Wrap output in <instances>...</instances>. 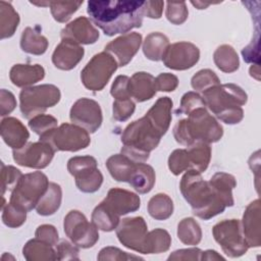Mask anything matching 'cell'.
Returning a JSON list of instances; mask_svg holds the SVG:
<instances>
[{
    "label": "cell",
    "mask_w": 261,
    "mask_h": 261,
    "mask_svg": "<svg viewBox=\"0 0 261 261\" xmlns=\"http://www.w3.org/2000/svg\"><path fill=\"white\" fill-rule=\"evenodd\" d=\"M145 1H100L88 2L87 12L93 22L106 36L124 35L143 23Z\"/></svg>",
    "instance_id": "6da1fadb"
},
{
    "label": "cell",
    "mask_w": 261,
    "mask_h": 261,
    "mask_svg": "<svg viewBox=\"0 0 261 261\" xmlns=\"http://www.w3.org/2000/svg\"><path fill=\"white\" fill-rule=\"evenodd\" d=\"M35 237L52 246L57 245L58 242V231L55 226L51 224H42L38 226L35 232Z\"/></svg>",
    "instance_id": "db71d44e"
},
{
    "label": "cell",
    "mask_w": 261,
    "mask_h": 261,
    "mask_svg": "<svg viewBox=\"0 0 261 261\" xmlns=\"http://www.w3.org/2000/svg\"><path fill=\"white\" fill-rule=\"evenodd\" d=\"M224 258L214 250H207L202 252L200 260H223Z\"/></svg>",
    "instance_id": "680465c9"
},
{
    "label": "cell",
    "mask_w": 261,
    "mask_h": 261,
    "mask_svg": "<svg viewBox=\"0 0 261 261\" xmlns=\"http://www.w3.org/2000/svg\"><path fill=\"white\" fill-rule=\"evenodd\" d=\"M148 226L141 216L126 217L119 221L116 227V237L127 249L146 254Z\"/></svg>",
    "instance_id": "4fadbf2b"
},
{
    "label": "cell",
    "mask_w": 261,
    "mask_h": 261,
    "mask_svg": "<svg viewBox=\"0 0 261 261\" xmlns=\"http://www.w3.org/2000/svg\"><path fill=\"white\" fill-rule=\"evenodd\" d=\"M155 171L153 167L144 162L137 163L130 175L128 184L139 194L149 193L155 185Z\"/></svg>",
    "instance_id": "484cf974"
},
{
    "label": "cell",
    "mask_w": 261,
    "mask_h": 261,
    "mask_svg": "<svg viewBox=\"0 0 261 261\" xmlns=\"http://www.w3.org/2000/svg\"><path fill=\"white\" fill-rule=\"evenodd\" d=\"M57 124V119L49 114H39L29 120L30 128L40 137L56 128Z\"/></svg>",
    "instance_id": "7bdbcfd3"
},
{
    "label": "cell",
    "mask_w": 261,
    "mask_h": 261,
    "mask_svg": "<svg viewBox=\"0 0 261 261\" xmlns=\"http://www.w3.org/2000/svg\"><path fill=\"white\" fill-rule=\"evenodd\" d=\"M19 23V15L13 6L6 1H0V38L1 40L14 35Z\"/></svg>",
    "instance_id": "836d02e7"
},
{
    "label": "cell",
    "mask_w": 261,
    "mask_h": 261,
    "mask_svg": "<svg viewBox=\"0 0 261 261\" xmlns=\"http://www.w3.org/2000/svg\"><path fill=\"white\" fill-rule=\"evenodd\" d=\"M2 211V221L8 227L16 228L25 222L27 210L11 202L4 205Z\"/></svg>",
    "instance_id": "60d3db41"
},
{
    "label": "cell",
    "mask_w": 261,
    "mask_h": 261,
    "mask_svg": "<svg viewBox=\"0 0 261 261\" xmlns=\"http://www.w3.org/2000/svg\"><path fill=\"white\" fill-rule=\"evenodd\" d=\"M70 120L85 128L88 133H95L102 124V110L98 102L89 98H81L74 102L69 112Z\"/></svg>",
    "instance_id": "9a60e30c"
},
{
    "label": "cell",
    "mask_w": 261,
    "mask_h": 261,
    "mask_svg": "<svg viewBox=\"0 0 261 261\" xmlns=\"http://www.w3.org/2000/svg\"><path fill=\"white\" fill-rule=\"evenodd\" d=\"M62 199L61 187L56 182H49L48 189L39 200L36 210L38 214L49 216L54 214L60 207Z\"/></svg>",
    "instance_id": "f546056e"
},
{
    "label": "cell",
    "mask_w": 261,
    "mask_h": 261,
    "mask_svg": "<svg viewBox=\"0 0 261 261\" xmlns=\"http://www.w3.org/2000/svg\"><path fill=\"white\" fill-rule=\"evenodd\" d=\"M200 58L199 48L190 42H177L169 45L162 57L166 67L174 70H186L193 67Z\"/></svg>",
    "instance_id": "2e32d148"
},
{
    "label": "cell",
    "mask_w": 261,
    "mask_h": 261,
    "mask_svg": "<svg viewBox=\"0 0 261 261\" xmlns=\"http://www.w3.org/2000/svg\"><path fill=\"white\" fill-rule=\"evenodd\" d=\"M223 135L221 124L206 109L201 107L180 119L173 127V136L177 143L191 146L197 142L207 144L218 142Z\"/></svg>",
    "instance_id": "277c9868"
},
{
    "label": "cell",
    "mask_w": 261,
    "mask_h": 261,
    "mask_svg": "<svg viewBox=\"0 0 261 261\" xmlns=\"http://www.w3.org/2000/svg\"><path fill=\"white\" fill-rule=\"evenodd\" d=\"M56 255L57 260H79V248L73 243L68 241H61L56 245Z\"/></svg>",
    "instance_id": "816d5d0a"
},
{
    "label": "cell",
    "mask_w": 261,
    "mask_h": 261,
    "mask_svg": "<svg viewBox=\"0 0 261 261\" xmlns=\"http://www.w3.org/2000/svg\"><path fill=\"white\" fill-rule=\"evenodd\" d=\"M40 141L49 144L55 152H75L87 148L91 143L89 133L73 123H62L50 133L40 137Z\"/></svg>",
    "instance_id": "ba28073f"
},
{
    "label": "cell",
    "mask_w": 261,
    "mask_h": 261,
    "mask_svg": "<svg viewBox=\"0 0 261 261\" xmlns=\"http://www.w3.org/2000/svg\"><path fill=\"white\" fill-rule=\"evenodd\" d=\"M48 186V177L41 171L22 174L15 188L11 191L9 202L27 211H31L36 208Z\"/></svg>",
    "instance_id": "52a82bcc"
},
{
    "label": "cell",
    "mask_w": 261,
    "mask_h": 261,
    "mask_svg": "<svg viewBox=\"0 0 261 261\" xmlns=\"http://www.w3.org/2000/svg\"><path fill=\"white\" fill-rule=\"evenodd\" d=\"M148 212L156 220H165L173 213V202L166 194L159 193L149 200Z\"/></svg>",
    "instance_id": "d590c367"
},
{
    "label": "cell",
    "mask_w": 261,
    "mask_h": 261,
    "mask_svg": "<svg viewBox=\"0 0 261 261\" xmlns=\"http://www.w3.org/2000/svg\"><path fill=\"white\" fill-rule=\"evenodd\" d=\"M165 15L168 21L173 24H181L184 23L189 15V11L187 8L186 2H174L168 1L166 2V10Z\"/></svg>",
    "instance_id": "bcb514c9"
},
{
    "label": "cell",
    "mask_w": 261,
    "mask_h": 261,
    "mask_svg": "<svg viewBox=\"0 0 261 261\" xmlns=\"http://www.w3.org/2000/svg\"><path fill=\"white\" fill-rule=\"evenodd\" d=\"M202 98L209 110L224 123L236 124L244 117L242 106L247 103L248 96L234 84L214 86L204 91Z\"/></svg>",
    "instance_id": "3957f363"
},
{
    "label": "cell",
    "mask_w": 261,
    "mask_h": 261,
    "mask_svg": "<svg viewBox=\"0 0 261 261\" xmlns=\"http://www.w3.org/2000/svg\"><path fill=\"white\" fill-rule=\"evenodd\" d=\"M69 173L74 176L77 189L84 193L97 192L102 182L103 175L97 168V161L92 156H74L67 162Z\"/></svg>",
    "instance_id": "8fae6325"
},
{
    "label": "cell",
    "mask_w": 261,
    "mask_h": 261,
    "mask_svg": "<svg viewBox=\"0 0 261 261\" xmlns=\"http://www.w3.org/2000/svg\"><path fill=\"white\" fill-rule=\"evenodd\" d=\"M213 60L215 65L223 72L230 73L239 68L240 60L236 50L227 44H223L217 47L213 54Z\"/></svg>",
    "instance_id": "e575fe53"
},
{
    "label": "cell",
    "mask_w": 261,
    "mask_h": 261,
    "mask_svg": "<svg viewBox=\"0 0 261 261\" xmlns=\"http://www.w3.org/2000/svg\"><path fill=\"white\" fill-rule=\"evenodd\" d=\"M155 77L145 71L134 73L129 80V95L136 102H144L153 98L156 94Z\"/></svg>",
    "instance_id": "d4e9b609"
},
{
    "label": "cell",
    "mask_w": 261,
    "mask_h": 261,
    "mask_svg": "<svg viewBox=\"0 0 261 261\" xmlns=\"http://www.w3.org/2000/svg\"><path fill=\"white\" fill-rule=\"evenodd\" d=\"M209 184L226 207L233 205L232 190L237 187V181L233 175L225 172H217L209 179Z\"/></svg>",
    "instance_id": "4316f807"
},
{
    "label": "cell",
    "mask_w": 261,
    "mask_h": 261,
    "mask_svg": "<svg viewBox=\"0 0 261 261\" xmlns=\"http://www.w3.org/2000/svg\"><path fill=\"white\" fill-rule=\"evenodd\" d=\"M136 164V162H134L122 153L112 155L106 161V167L109 173L117 181L128 182Z\"/></svg>",
    "instance_id": "f1b7e54d"
},
{
    "label": "cell",
    "mask_w": 261,
    "mask_h": 261,
    "mask_svg": "<svg viewBox=\"0 0 261 261\" xmlns=\"http://www.w3.org/2000/svg\"><path fill=\"white\" fill-rule=\"evenodd\" d=\"M163 1H145L144 14L150 18H160L163 11Z\"/></svg>",
    "instance_id": "6f0895ef"
},
{
    "label": "cell",
    "mask_w": 261,
    "mask_h": 261,
    "mask_svg": "<svg viewBox=\"0 0 261 261\" xmlns=\"http://www.w3.org/2000/svg\"><path fill=\"white\" fill-rule=\"evenodd\" d=\"M117 62L107 52H100L92 57L81 72L83 85L91 91H101L117 69Z\"/></svg>",
    "instance_id": "9c48e42d"
},
{
    "label": "cell",
    "mask_w": 261,
    "mask_h": 261,
    "mask_svg": "<svg viewBox=\"0 0 261 261\" xmlns=\"http://www.w3.org/2000/svg\"><path fill=\"white\" fill-rule=\"evenodd\" d=\"M202 251L199 248L181 249L174 251L167 258L168 260H200Z\"/></svg>",
    "instance_id": "9f6ffc18"
},
{
    "label": "cell",
    "mask_w": 261,
    "mask_h": 261,
    "mask_svg": "<svg viewBox=\"0 0 261 261\" xmlns=\"http://www.w3.org/2000/svg\"><path fill=\"white\" fill-rule=\"evenodd\" d=\"M85 54L84 48L71 41L62 40L52 54V62L61 70H70L77 65Z\"/></svg>",
    "instance_id": "44dd1931"
},
{
    "label": "cell",
    "mask_w": 261,
    "mask_h": 261,
    "mask_svg": "<svg viewBox=\"0 0 261 261\" xmlns=\"http://www.w3.org/2000/svg\"><path fill=\"white\" fill-rule=\"evenodd\" d=\"M45 76V69L40 64H14L9 72L12 84L19 88L31 87Z\"/></svg>",
    "instance_id": "cb8c5ba5"
},
{
    "label": "cell",
    "mask_w": 261,
    "mask_h": 261,
    "mask_svg": "<svg viewBox=\"0 0 261 261\" xmlns=\"http://www.w3.org/2000/svg\"><path fill=\"white\" fill-rule=\"evenodd\" d=\"M0 106L1 116H5L11 113L16 107V100L14 95L5 89H2L0 91Z\"/></svg>",
    "instance_id": "11a10c76"
},
{
    "label": "cell",
    "mask_w": 261,
    "mask_h": 261,
    "mask_svg": "<svg viewBox=\"0 0 261 261\" xmlns=\"http://www.w3.org/2000/svg\"><path fill=\"white\" fill-rule=\"evenodd\" d=\"M59 89L51 84H44L35 87H27L19 94V108L21 113L29 120L46 109L55 106L60 100Z\"/></svg>",
    "instance_id": "8992f818"
},
{
    "label": "cell",
    "mask_w": 261,
    "mask_h": 261,
    "mask_svg": "<svg viewBox=\"0 0 261 261\" xmlns=\"http://www.w3.org/2000/svg\"><path fill=\"white\" fill-rule=\"evenodd\" d=\"M179 190L185 200L190 204L193 213L204 220L222 213L226 208L209 181L204 180L201 172L195 169H188L182 175Z\"/></svg>",
    "instance_id": "7a4b0ae2"
},
{
    "label": "cell",
    "mask_w": 261,
    "mask_h": 261,
    "mask_svg": "<svg viewBox=\"0 0 261 261\" xmlns=\"http://www.w3.org/2000/svg\"><path fill=\"white\" fill-rule=\"evenodd\" d=\"M212 234L228 257H241L249 249L244 239L239 219H224L216 223L212 228Z\"/></svg>",
    "instance_id": "30bf717a"
},
{
    "label": "cell",
    "mask_w": 261,
    "mask_h": 261,
    "mask_svg": "<svg viewBox=\"0 0 261 261\" xmlns=\"http://www.w3.org/2000/svg\"><path fill=\"white\" fill-rule=\"evenodd\" d=\"M171 245V237L163 228H155L148 232L146 254H159L166 252Z\"/></svg>",
    "instance_id": "74e56055"
},
{
    "label": "cell",
    "mask_w": 261,
    "mask_h": 261,
    "mask_svg": "<svg viewBox=\"0 0 261 261\" xmlns=\"http://www.w3.org/2000/svg\"><path fill=\"white\" fill-rule=\"evenodd\" d=\"M22 176L19 169L12 165H4L1 163V188H2V198L6 191H12L17 185L18 180Z\"/></svg>",
    "instance_id": "f6af8a7d"
},
{
    "label": "cell",
    "mask_w": 261,
    "mask_h": 261,
    "mask_svg": "<svg viewBox=\"0 0 261 261\" xmlns=\"http://www.w3.org/2000/svg\"><path fill=\"white\" fill-rule=\"evenodd\" d=\"M22 255L28 261L57 260L56 250L52 245L37 238L30 240L22 249Z\"/></svg>",
    "instance_id": "83f0119b"
},
{
    "label": "cell",
    "mask_w": 261,
    "mask_h": 261,
    "mask_svg": "<svg viewBox=\"0 0 261 261\" xmlns=\"http://www.w3.org/2000/svg\"><path fill=\"white\" fill-rule=\"evenodd\" d=\"M120 218L110 213L101 203L95 207L92 213V222L98 229L103 231H112L116 229Z\"/></svg>",
    "instance_id": "f35d334b"
},
{
    "label": "cell",
    "mask_w": 261,
    "mask_h": 261,
    "mask_svg": "<svg viewBox=\"0 0 261 261\" xmlns=\"http://www.w3.org/2000/svg\"><path fill=\"white\" fill-rule=\"evenodd\" d=\"M20 48L29 54L42 55L48 48V40L36 29L28 27L21 34Z\"/></svg>",
    "instance_id": "4dcf8cb0"
},
{
    "label": "cell",
    "mask_w": 261,
    "mask_h": 261,
    "mask_svg": "<svg viewBox=\"0 0 261 261\" xmlns=\"http://www.w3.org/2000/svg\"><path fill=\"white\" fill-rule=\"evenodd\" d=\"M0 129L3 141L13 150L22 148L30 138V133L27 127L15 117L3 118Z\"/></svg>",
    "instance_id": "7402d4cb"
},
{
    "label": "cell",
    "mask_w": 261,
    "mask_h": 261,
    "mask_svg": "<svg viewBox=\"0 0 261 261\" xmlns=\"http://www.w3.org/2000/svg\"><path fill=\"white\" fill-rule=\"evenodd\" d=\"M156 90L160 92H172L178 86V79L176 75L168 72L160 73L155 79Z\"/></svg>",
    "instance_id": "f5cc1de1"
},
{
    "label": "cell",
    "mask_w": 261,
    "mask_h": 261,
    "mask_svg": "<svg viewBox=\"0 0 261 261\" xmlns=\"http://www.w3.org/2000/svg\"><path fill=\"white\" fill-rule=\"evenodd\" d=\"M63 228L71 243L83 249L93 247L99 240L96 225L93 222H89L86 216L77 210H71L66 214Z\"/></svg>",
    "instance_id": "7c38bea8"
},
{
    "label": "cell",
    "mask_w": 261,
    "mask_h": 261,
    "mask_svg": "<svg viewBox=\"0 0 261 261\" xmlns=\"http://www.w3.org/2000/svg\"><path fill=\"white\" fill-rule=\"evenodd\" d=\"M190 158V169L204 172L211 159V147L204 142H197L187 149Z\"/></svg>",
    "instance_id": "d6a6232c"
},
{
    "label": "cell",
    "mask_w": 261,
    "mask_h": 261,
    "mask_svg": "<svg viewBox=\"0 0 261 261\" xmlns=\"http://www.w3.org/2000/svg\"><path fill=\"white\" fill-rule=\"evenodd\" d=\"M201 107H206L203 98L196 92H188L181 97L180 105L176 113L189 115L191 112Z\"/></svg>",
    "instance_id": "7dc6e473"
},
{
    "label": "cell",
    "mask_w": 261,
    "mask_h": 261,
    "mask_svg": "<svg viewBox=\"0 0 261 261\" xmlns=\"http://www.w3.org/2000/svg\"><path fill=\"white\" fill-rule=\"evenodd\" d=\"M136 105L130 99H115L113 102V118L117 121L127 120L135 112Z\"/></svg>",
    "instance_id": "c3c4849f"
},
{
    "label": "cell",
    "mask_w": 261,
    "mask_h": 261,
    "mask_svg": "<svg viewBox=\"0 0 261 261\" xmlns=\"http://www.w3.org/2000/svg\"><path fill=\"white\" fill-rule=\"evenodd\" d=\"M60 36L62 40H68L79 45H90L99 39V32L89 18L80 16L66 24Z\"/></svg>",
    "instance_id": "d6986e66"
},
{
    "label": "cell",
    "mask_w": 261,
    "mask_h": 261,
    "mask_svg": "<svg viewBox=\"0 0 261 261\" xmlns=\"http://www.w3.org/2000/svg\"><path fill=\"white\" fill-rule=\"evenodd\" d=\"M142 44V35L136 32L121 35L105 46V52L116 58L118 66H125L137 54Z\"/></svg>",
    "instance_id": "ac0fdd59"
},
{
    "label": "cell",
    "mask_w": 261,
    "mask_h": 261,
    "mask_svg": "<svg viewBox=\"0 0 261 261\" xmlns=\"http://www.w3.org/2000/svg\"><path fill=\"white\" fill-rule=\"evenodd\" d=\"M177 238L185 245H198L202 239V230L199 223L192 217L181 219L177 225Z\"/></svg>",
    "instance_id": "8d00e7d4"
},
{
    "label": "cell",
    "mask_w": 261,
    "mask_h": 261,
    "mask_svg": "<svg viewBox=\"0 0 261 261\" xmlns=\"http://www.w3.org/2000/svg\"><path fill=\"white\" fill-rule=\"evenodd\" d=\"M191 85L194 90L203 93L214 86L220 85V81L211 69H201L192 77Z\"/></svg>",
    "instance_id": "b9f144b4"
},
{
    "label": "cell",
    "mask_w": 261,
    "mask_h": 261,
    "mask_svg": "<svg viewBox=\"0 0 261 261\" xmlns=\"http://www.w3.org/2000/svg\"><path fill=\"white\" fill-rule=\"evenodd\" d=\"M53 148L42 141L25 144L22 148L13 150V160L24 167L43 169L47 167L54 157Z\"/></svg>",
    "instance_id": "5bb4252c"
},
{
    "label": "cell",
    "mask_w": 261,
    "mask_h": 261,
    "mask_svg": "<svg viewBox=\"0 0 261 261\" xmlns=\"http://www.w3.org/2000/svg\"><path fill=\"white\" fill-rule=\"evenodd\" d=\"M101 204L114 216L120 218L121 215L137 211L141 206V200L137 194L130 191L113 188L108 191Z\"/></svg>",
    "instance_id": "e0dca14e"
},
{
    "label": "cell",
    "mask_w": 261,
    "mask_h": 261,
    "mask_svg": "<svg viewBox=\"0 0 261 261\" xmlns=\"http://www.w3.org/2000/svg\"><path fill=\"white\" fill-rule=\"evenodd\" d=\"M171 109L172 100L169 97H161L145 114V117L161 136L165 135L169 128L171 122Z\"/></svg>",
    "instance_id": "603a6c76"
},
{
    "label": "cell",
    "mask_w": 261,
    "mask_h": 261,
    "mask_svg": "<svg viewBox=\"0 0 261 261\" xmlns=\"http://www.w3.org/2000/svg\"><path fill=\"white\" fill-rule=\"evenodd\" d=\"M129 80L130 77L126 75H118L110 89V94L115 99H127L130 98L129 95Z\"/></svg>",
    "instance_id": "f907efd6"
},
{
    "label": "cell",
    "mask_w": 261,
    "mask_h": 261,
    "mask_svg": "<svg viewBox=\"0 0 261 261\" xmlns=\"http://www.w3.org/2000/svg\"><path fill=\"white\" fill-rule=\"evenodd\" d=\"M160 133L144 116L129 123L121 135V153L136 163L148 160L161 140Z\"/></svg>",
    "instance_id": "5b68a950"
},
{
    "label": "cell",
    "mask_w": 261,
    "mask_h": 261,
    "mask_svg": "<svg viewBox=\"0 0 261 261\" xmlns=\"http://www.w3.org/2000/svg\"><path fill=\"white\" fill-rule=\"evenodd\" d=\"M169 46L168 38L159 32L149 34L143 42V52L152 61L162 60L165 50Z\"/></svg>",
    "instance_id": "1f68e13d"
},
{
    "label": "cell",
    "mask_w": 261,
    "mask_h": 261,
    "mask_svg": "<svg viewBox=\"0 0 261 261\" xmlns=\"http://www.w3.org/2000/svg\"><path fill=\"white\" fill-rule=\"evenodd\" d=\"M244 239L251 247L261 246V228H260V201L259 199L251 202L243 215L241 222Z\"/></svg>",
    "instance_id": "ffe728a7"
},
{
    "label": "cell",
    "mask_w": 261,
    "mask_h": 261,
    "mask_svg": "<svg viewBox=\"0 0 261 261\" xmlns=\"http://www.w3.org/2000/svg\"><path fill=\"white\" fill-rule=\"evenodd\" d=\"M83 4V1H50V11L58 22H66Z\"/></svg>",
    "instance_id": "ab89813d"
},
{
    "label": "cell",
    "mask_w": 261,
    "mask_h": 261,
    "mask_svg": "<svg viewBox=\"0 0 261 261\" xmlns=\"http://www.w3.org/2000/svg\"><path fill=\"white\" fill-rule=\"evenodd\" d=\"M98 260H118V261H124V260H138L143 259L139 256L127 254L126 252L121 251L118 248L115 247H105L103 248L97 257Z\"/></svg>",
    "instance_id": "681fc988"
},
{
    "label": "cell",
    "mask_w": 261,
    "mask_h": 261,
    "mask_svg": "<svg viewBox=\"0 0 261 261\" xmlns=\"http://www.w3.org/2000/svg\"><path fill=\"white\" fill-rule=\"evenodd\" d=\"M168 168L174 175L190 169V158L187 149H176L169 155Z\"/></svg>",
    "instance_id": "ee69618b"
}]
</instances>
